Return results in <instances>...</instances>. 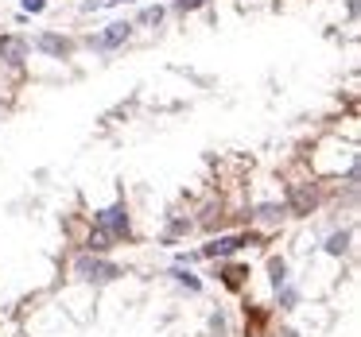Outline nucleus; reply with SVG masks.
Segmentation results:
<instances>
[{
    "label": "nucleus",
    "mask_w": 361,
    "mask_h": 337,
    "mask_svg": "<svg viewBox=\"0 0 361 337\" xmlns=\"http://www.w3.org/2000/svg\"><path fill=\"white\" fill-rule=\"evenodd\" d=\"M74 272H78L86 283H109V279H117V275H121V267L109 264V260H97L94 252H86V256L74 260Z\"/></svg>",
    "instance_id": "f257e3e1"
},
{
    "label": "nucleus",
    "mask_w": 361,
    "mask_h": 337,
    "mask_svg": "<svg viewBox=\"0 0 361 337\" xmlns=\"http://www.w3.org/2000/svg\"><path fill=\"white\" fill-rule=\"evenodd\" d=\"M97 229L113 233L117 241H121V236H128V233H133V225H128V210H125L121 202L109 205V210H102V213H97Z\"/></svg>",
    "instance_id": "f03ea898"
},
{
    "label": "nucleus",
    "mask_w": 361,
    "mask_h": 337,
    "mask_svg": "<svg viewBox=\"0 0 361 337\" xmlns=\"http://www.w3.org/2000/svg\"><path fill=\"white\" fill-rule=\"evenodd\" d=\"M133 35V24H125V20H117V24H109L97 39H90V47H97V51H113V47H121V43Z\"/></svg>",
    "instance_id": "7ed1b4c3"
},
{
    "label": "nucleus",
    "mask_w": 361,
    "mask_h": 337,
    "mask_svg": "<svg viewBox=\"0 0 361 337\" xmlns=\"http://www.w3.org/2000/svg\"><path fill=\"white\" fill-rule=\"evenodd\" d=\"M241 244H245V236H218V241H210V244H206V248H202V256H206V260H218V256H233V252L241 248Z\"/></svg>",
    "instance_id": "20e7f679"
},
{
    "label": "nucleus",
    "mask_w": 361,
    "mask_h": 337,
    "mask_svg": "<svg viewBox=\"0 0 361 337\" xmlns=\"http://www.w3.org/2000/svg\"><path fill=\"white\" fill-rule=\"evenodd\" d=\"M0 58H8L12 66H20L27 58V43L24 39H12V35H8V39H0Z\"/></svg>",
    "instance_id": "39448f33"
},
{
    "label": "nucleus",
    "mask_w": 361,
    "mask_h": 337,
    "mask_svg": "<svg viewBox=\"0 0 361 337\" xmlns=\"http://www.w3.org/2000/svg\"><path fill=\"white\" fill-rule=\"evenodd\" d=\"M35 47L47 51V55H55V58H63V55H71V51H74V43L71 39H59V35H39Z\"/></svg>",
    "instance_id": "423d86ee"
},
{
    "label": "nucleus",
    "mask_w": 361,
    "mask_h": 337,
    "mask_svg": "<svg viewBox=\"0 0 361 337\" xmlns=\"http://www.w3.org/2000/svg\"><path fill=\"white\" fill-rule=\"evenodd\" d=\"M113 244H117V236L113 233H105V229H90V236H86V252H109Z\"/></svg>",
    "instance_id": "0eeeda50"
},
{
    "label": "nucleus",
    "mask_w": 361,
    "mask_h": 337,
    "mask_svg": "<svg viewBox=\"0 0 361 337\" xmlns=\"http://www.w3.org/2000/svg\"><path fill=\"white\" fill-rule=\"evenodd\" d=\"M314 205V190H295V194H291V210H311Z\"/></svg>",
    "instance_id": "6e6552de"
},
{
    "label": "nucleus",
    "mask_w": 361,
    "mask_h": 337,
    "mask_svg": "<svg viewBox=\"0 0 361 337\" xmlns=\"http://www.w3.org/2000/svg\"><path fill=\"white\" fill-rule=\"evenodd\" d=\"M268 272H272V287H283V283H288V264H283V260H268Z\"/></svg>",
    "instance_id": "1a4fd4ad"
},
{
    "label": "nucleus",
    "mask_w": 361,
    "mask_h": 337,
    "mask_svg": "<svg viewBox=\"0 0 361 337\" xmlns=\"http://www.w3.org/2000/svg\"><path fill=\"white\" fill-rule=\"evenodd\" d=\"M283 213H288V205H260L257 217H260V221H280Z\"/></svg>",
    "instance_id": "9d476101"
},
{
    "label": "nucleus",
    "mask_w": 361,
    "mask_h": 337,
    "mask_svg": "<svg viewBox=\"0 0 361 337\" xmlns=\"http://www.w3.org/2000/svg\"><path fill=\"white\" fill-rule=\"evenodd\" d=\"M345 241H350V233H334V236H330V244H326V252H330V256H342Z\"/></svg>",
    "instance_id": "9b49d317"
},
{
    "label": "nucleus",
    "mask_w": 361,
    "mask_h": 337,
    "mask_svg": "<svg viewBox=\"0 0 361 337\" xmlns=\"http://www.w3.org/2000/svg\"><path fill=\"white\" fill-rule=\"evenodd\" d=\"M175 279H179L183 283V287H190V291H198V287H202V283H198V275H190V272H183V267H175Z\"/></svg>",
    "instance_id": "f8f14e48"
},
{
    "label": "nucleus",
    "mask_w": 361,
    "mask_h": 337,
    "mask_svg": "<svg viewBox=\"0 0 361 337\" xmlns=\"http://www.w3.org/2000/svg\"><path fill=\"white\" fill-rule=\"evenodd\" d=\"M202 4H210V0H175V12H183V16H187V12L202 8Z\"/></svg>",
    "instance_id": "ddd939ff"
},
{
    "label": "nucleus",
    "mask_w": 361,
    "mask_h": 337,
    "mask_svg": "<svg viewBox=\"0 0 361 337\" xmlns=\"http://www.w3.org/2000/svg\"><path fill=\"white\" fill-rule=\"evenodd\" d=\"M159 20H164V8H144L136 24H159Z\"/></svg>",
    "instance_id": "4468645a"
},
{
    "label": "nucleus",
    "mask_w": 361,
    "mask_h": 337,
    "mask_svg": "<svg viewBox=\"0 0 361 337\" xmlns=\"http://www.w3.org/2000/svg\"><path fill=\"white\" fill-rule=\"evenodd\" d=\"M24 8L27 12H43V0H24Z\"/></svg>",
    "instance_id": "2eb2a0df"
}]
</instances>
